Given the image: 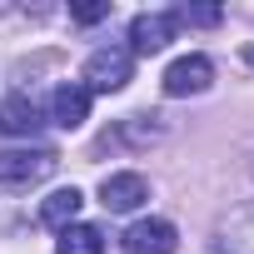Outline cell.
Wrapping results in <instances>:
<instances>
[{"instance_id": "cell-1", "label": "cell", "mask_w": 254, "mask_h": 254, "mask_svg": "<svg viewBox=\"0 0 254 254\" xmlns=\"http://www.w3.org/2000/svg\"><path fill=\"white\" fill-rule=\"evenodd\" d=\"M60 165L55 150H5L0 155V190H30L40 180H50Z\"/></svg>"}, {"instance_id": "cell-2", "label": "cell", "mask_w": 254, "mask_h": 254, "mask_svg": "<svg viewBox=\"0 0 254 254\" xmlns=\"http://www.w3.org/2000/svg\"><path fill=\"white\" fill-rule=\"evenodd\" d=\"M130 70H135V55L130 50H120V45H105L85 60V90L95 95H115L130 85Z\"/></svg>"}, {"instance_id": "cell-3", "label": "cell", "mask_w": 254, "mask_h": 254, "mask_svg": "<svg viewBox=\"0 0 254 254\" xmlns=\"http://www.w3.org/2000/svg\"><path fill=\"white\" fill-rule=\"evenodd\" d=\"M209 80H214V65L204 60V55H180L170 70H165V95L170 100H180V95H199V90H209Z\"/></svg>"}, {"instance_id": "cell-4", "label": "cell", "mask_w": 254, "mask_h": 254, "mask_svg": "<svg viewBox=\"0 0 254 254\" xmlns=\"http://www.w3.org/2000/svg\"><path fill=\"white\" fill-rule=\"evenodd\" d=\"M145 199H150V185H145V175H135V170H120V175H105V180H100V204L115 209V214L140 209Z\"/></svg>"}, {"instance_id": "cell-5", "label": "cell", "mask_w": 254, "mask_h": 254, "mask_svg": "<svg viewBox=\"0 0 254 254\" xmlns=\"http://www.w3.org/2000/svg\"><path fill=\"white\" fill-rule=\"evenodd\" d=\"M175 15H165V10H150V15H135V25H130V55H160L170 40H175Z\"/></svg>"}, {"instance_id": "cell-6", "label": "cell", "mask_w": 254, "mask_h": 254, "mask_svg": "<svg viewBox=\"0 0 254 254\" xmlns=\"http://www.w3.org/2000/svg\"><path fill=\"white\" fill-rule=\"evenodd\" d=\"M175 244H180V234L170 219H140L125 234V254H175Z\"/></svg>"}, {"instance_id": "cell-7", "label": "cell", "mask_w": 254, "mask_h": 254, "mask_svg": "<svg viewBox=\"0 0 254 254\" xmlns=\"http://www.w3.org/2000/svg\"><path fill=\"white\" fill-rule=\"evenodd\" d=\"M40 110H35V100H25V95H10V100H0V130L5 135H40Z\"/></svg>"}, {"instance_id": "cell-8", "label": "cell", "mask_w": 254, "mask_h": 254, "mask_svg": "<svg viewBox=\"0 0 254 254\" xmlns=\"http://www.w3.org/2000/svg\"><path fill=\"white\" fill-rule=\"evenodd\" d=\"M50 115H55L60 130H80L85 115H90V90L85 85H60L55 100H50Z\"/></svg>"}, {"instance_id": "cell-9", "label": "cell", "mask_w": 254, "mask_h": 254, "mask_svg": "<svg viewBox=\"0 0 254 254\" xmlns=\"http://www.w3.org/2000/svg\"><path fill=\"white\" fill-rule=\"evenodd\" d=\"M80 204H85V194L70 185V190H55L45 204H40V224H50V229H70L75 224V214H80Z\"/></svg>"}, {"instance_id": "cell-10", "label": "cell", "mask_w": 254, "mask_h": 254, "mask_svg": "<svg viewBox=\"0 0 254 254\" xmlns=\"http://www.w3.org/2000/svg\"><path fill=\"white\" fill-rule=\"evenodd\" d=\"M55 254H105V234L95 224H70V229H60Z\"/></svg>"}, {"instance_id": "cell-11", "label": "cell", "mask_w": 254, "mask_h": 254, "mask_svg": "<svg viewBox=\"0 0 254 254\" xmlns=\"http://www.w3.org/2000/svg\"><path fill=\"white\" fill-rule=\"evenodd\" d=\"M175 20H185V25H219V5H185Z\"/></svg>"}, {"instance_id": "cell-12", "label": "cell", "mask_w": 254, "mask_h": 254, "mask_svg": "<svg viewBox=\"0 0 254 254\" xmlns=\"http://www.w3.org/2000/svg\"><path fill=\"white\" fill-rule=\"evenodd\" d=\"M110 15V5H75V20L80 25H95V20H105Z\"/></svg>"}, {"instance_id": "cell-13", "label": "cell", "mask_w": 254, "mask_h": 254, "mask_svg": "<svg viewBox=\"0 0 254 254\" xmlns=\"http://www.w3.org/2000/svg\"><path fill=\"white\" fill-rule=\"evenodd\" d=\"M244 60H249V65H254V50H244Z\"/></svg>"}]
</instances>
